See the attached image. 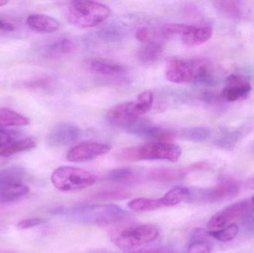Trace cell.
<instances>
[{
  "label": "cell",
  "instance_id": "cell-4",
  "mask_svg": "<svg viewBox=\"0 0 254 253\" xmlns=\"http://www.w3.org/2000/svg\"><path fill=\"white\" fill-rule=\"evenodd\" d=\"M204 64V58L174 56L167 61L166 77L172 83L198 84L202 75Z\"/></svg>",
  "mask_w": 254,
  "mask_h": 253
},
{
  "label": "cell",
  "instance_id": "cell-18",
  "mask_svg": "<svg viewBox=\"0 0 254 253\" xmlns=\"http://www.w3.org/2000/svg\"><path fill=\"white\" fill-rule=\"evenodd\" d=\"M163 52L164 46L161 42L148 41L137 51V59L143 65H152L161 57Z\"/></svg>",
  "mask_w": 254,
  "mask_h": 253
},
{
  "label": "cell",
  "instance_id": "cell-35",
  "mask_svg": "<svg viewBox=\"0 0 254 253\" xmlns=\"http://www.w3.org/2000/svg\"><path fill=\"white\" fill-rule=\"evenodd\" d=\"M12 142V137L8 132L0 130V148Z\"/></svg>",
  "mask_w": 254,
  "mask_h": 253
},
{
  "label": "cell",
  "instance_id": "cell-27",
  "mask_svg": "<svg viewBox=\"0 0 254 253\" xmlns=\"http://www.w3.org/2000/svg\"><path fill=\"white\" fill-rule=\"evenodd\" d=\"M55 83L50 77H41L33 79L25 83V88L40 93H52L55 89Z\"/></svg>",
  "mask_w": 254,
  "mask_h": 253
},
{
  "label": "cell",
  "instance_id": "cell-6",
  "mask_svg": "<svg viewBox=\"0 0 254 253\" xmlns=\"http://www.w3.org/2000/svg\"><path fill=\"white\" fill-rule=\"evenodd\" d=\"M29 192L22 169L17 167L0 169V203L17 202Z\"/></svg>",
  "mask_w": 254,
  "mask_h": 253
},
{
  "label": "cell",
  "instance_id": "cell-34",
  "mask_svg": "<svg viewBox=\"0 0 254 253\" xmlns=\"http://www.w3.org/2000/svg\"><path fill=\"white\" fill-rule=\"evenodd\" d=\"M151 35H152V33H151L150 30L148 29L147 28H140V29L137 30L135 34V37L137 40L143 42V43H146V42L149 41Z\"/></svg>",
  "mask_w": 254,
  "mask_h": 253
},
{
  "label": "cell",
  "instance_id": "cell-14",
  "mask_svg": "<svg viewBox=\"0 0 254 253\" xmlns=\"http://www.w3.org/2000/svg\"><path fill=\"white\" fill-rule=\"evenodd\" d=\"M240 191V187L235 181L225 180L214 187L201 190L200 199L207 203H217L237 197Z\"/></svg>",
  "mask_w": 254,
  "mask_h": 253
},
{
  "label": "cell",
  "instance_id": "cell-7",
  "mask_svg": "<svg viewBox=\"0 0 254 253\" xmlns=\"http://www.w3.org/2000/svg\"><path fill=\"white\" fill-rule=\"evenodd\" d=\"M160 230L152 224H137L121 230L115 237V243L123 250H131L152 243L159 236Z\"/></svg>",
  "mask_w": 254,
  "mask_h": 253
},
{
  "label": "cell",
  "instance_id": "cell-30",
  "mask_svg": "<svg viewBox=\"0 0 254 253\" xmlns=\"http://www.w3.org/2000/svg\"><path fill=\"white\" fill-rule=\"evenodd\" d=\"M129 196L128 192L124 190H104L97 195V198L101 199H113V200H123Z\"/></svg>",
  "mask_w": 254,
  "mask_h": 253
},
{
  "label": "cell",
  "instance_id": "cell-24",
  "mask_svg": "<svg viewBox=\"0 0 254 253\" xmlns=\"http://www.w3.org/2000/svg\"><path fill=\"white\" fill-rule=\"evenodd\" d=\"M28 117L12 111L2 108L0 109V127L10 126H25L29 124Z\"/></svg>",
  "mask_w": 254,
  "mask_h": 253
},
{
  "label": "cell",
  "instance_id": "cell-17",
  "mask_svg": "<svg viewBox=\"0 0 254 253\" xmlns=\"http://www.w3.org/2000/svg\"><path fill=\"white\" fill-rule=\"evenodd\" d=\"M28 28L32 31L43 34H51L59 29L60 22L52 16L43 13H32L26 19Z\"/></svg>",
  "mask_w": 254,
  "mask_h": 253
},
{
  "label": "cell",
  "instance_id": "cell-20",
  "mask_svg": "<svg viewBox=\"0 0 254 253\" xmlns=\"http://www.w3.org/2000/svg\"><path fill=\"white\" fill-rule=\"evenodd\" d=\"M178 136L185 141L201 143L207 141L211 137V131L204 126L185 128L179 131Z\"/></svg>",
  "mask_w": 254,
  "mask_h": 253
},
{
  "label": "cell",
  "instance_id": "cell-23",
  "mask_svg": "<svg viewBox=\"0 0 254 253\" xmlns=\"http://www.w3.org/2000/svg\"><path fill=\"white\" fill-rule=\"evenodd\" d=\"M128 207L134 212H147L164 207V205L161 199L137 198L128 202Z\"/></svg>",
  "mask_w": 254,
  "mask_h": 253
},
{
  "label": "cell",
  "instance_id": "cell-31",
  "mask_svg": "<svg viewBox=\"0 0 254 253\" xmlns=\"http://www.w3.org/2000/svg\"><path fill=\"white\" fill-rule=\"evenodd\" d=\"M216 6L219 10L231 16H238L240 13L238 2L234 1H216Z\"/></svg>",
  "mask_w": 254,
  "mask_h": 253
},
{
  "label": "cell",
  "instance_id": "cell-29",
  "mask_svg": "<svg viewBox=\"0 0 254 253\" xmlns=\"http://www.w3.org/2000/svg\"><path fill=\"white\" fill-rule=\"evenodd\" d=\"M134 176V172L130 168H119L110 171L107 175V179L114 182H126L132 179Z\"/></svg>",
  "mask_w": 254,
  "mask_h": 253
},
{
  "label": "cell",
  "instance_id": "cell-10",
  "mask_svg": "<svg viewBox=\"0 0 254 253\" xmlns=\"http://www.w3.org/2000/svg\"><path fill=\"white\" fill-rule=\"evenodd\" d=\"M252 202L242 201L226 206L211 217L207 223L210 230H219L231 224L236 220L244 219L252 214Z\"/></svg>",
  "mask_w": 254,
  "mask_h": 253
},
{
  "label": "cell",
  "instance_id": "cell-37",
  "mask_svg": "<svg viewBox=\"0 0 254 253\" xmlns=\"http://www.w3.org/2000/svg\"><path fill=\"white\" fill-rule=\"evenodd\" d=\"M133 253H178L173 250L167 248H155V249L146 250V251H138Z\"/></svg>",
  "mask_w": 254,
  "mask_h": 253
},
{
  "label": "cell",
  "instance_id": "cell-32",
  "mask_svg": "<svg viewBox=\"0 0 254 253\" xmlns=\"http://www.w3.org/2000/svg\"><path fill=\"white\" fill-rule=\"evenodd\" d=\"M187 253H212V248L208 242L197 240L191 243Z\"/></svg>",
  "mask_w": 254,
  "mask_h": 253
},
{
  "label": "cell",
  "instance_id": "cell-38",
  "mask_svg": "<svg viewBox=\"0 0 254 253\" xmlns=\"http://www.w3.org/2000/svg\"><path fill=\"white\" fill-rule=\"evenodd\" d=\"M243 222H244L245 226H246V229L249 230V231L252 232L254 233V216L251 215H248L247 217L243 219Z\"/></svg>",
  "mask_w": 254,
  "mask_h": 253
},
{
  "label": "cell",
  "instance_id": "cell-36",
  "mask_svg": "<svg viewBox=\"0 0 254 253\" xmlns=\"http://www.w3.org/2000/svg\"><path fill=\"white\" fill-rule=\"evenodd\" d=\"M15 30V26L13 23L4 19H0V31L4 32H11Z\"/></svg>",
  "mask_w": 254,
  "mask_h": 253
},
{
  "label": "cell",
  "instance_id": "cell-21",
  "mask_svg": "<svg viewBox=\"0 0 254 253\" xmlns=\"http://www.w3.org/2000/svg\"><path fill=\"white\" fill-rule=\"evenodd\" d=\"M35 140L31 138L10 142L7 145L0 148V157H10L17 153L28 151L35 147Z\"/></svg>",
  "mask_w": 254,
  "mask_h": 253
},
{
  "label": "cell",
  "instance_id": "cell-11",
  "mask_svg": "<svg viewBox=\"0 0 254 253\" xmlns=\"http://www.w3.org/2000/svg\"><path fill=\"white\" fill-rule=\"evenodd\" d=\"M124 129L130 135L153 140L154 142H170L175 138L173 132L161 129L152 123L149 119L143 117L131 122Z\"/></svg>",
  "mask_w": 254,
  "mask_h": 253
},
{
  "label": "cell",
  "instance_id": "cell-12",
  "mask_svg": "<svg viewBox=\"0 0 254 253\" xmlns=\"http://www.w3.org/2000/svg\"><path fill=\"white\" fill-rule=\"evenodd\" d=\"M111 150L109 144L98 142H86L73 147L67 153L68 161L74 163L89 161L107 154Z\"/></svg>",
  "mask_w": 254,
  "mask_h": 253
},
{
  "label": "cell",
  "instance_id": "cell-22",
  "mask_svg": "<svg viewBox=\"0 0 254 253\" xmlns=\"http://www.w3.org/2000/svg\"><path fill=\"white\" fill-rule=\"evenodd\" d=\"M189 172L188 167L179 169L158 168V169H151L148 175L151 179L155 181H170L179 179Z\"/></svg>",
  "mask_w": 254,
  "mask_h": 253
},
{
  "label": "cell",
  "instance_id": "cell-15",
  "mask_svg": "<svg viewBox=\"0 0 254 253\" xmlns=\"http://www.w3.org/2000/svg\"><path fill=\"white\" fill-rule=\"evenodd\" d=\"M80 138L78 127L70 123H62L52 128L46 137V142L51 147H64L75 143Z\"/></svg>",
  "mask_w": 254,
  "mask_h": 253
},
{
  "label": "cell",
  "instance_id": "cell-3",
  "mask_svg": "<svg viewBox=\"0 0 254 253\" xmlns=\"http://www.w3.org/2000/svg\"><path fill=\"white\" fill-rule=\"evenodd\" d=\"M182 155V149L170 142H152L128 147L121 152L120 158L127 161L168 160L176 162Z\"/></svg>",
  "mask_w": 254,
  "mask_h": 253
},
{
  "label": "cell",
  "instance_id": "cell-19",
  "mask_svg": "<svg viewBox=\"0 0 254 253\" xmlns=\"http://www.w3.org/2000/svg\"><path fill=\"white\" fill-rule=\"evenodd\" d=\"M75 49V43L71 38L61 37L46 48L45 54L47 57L58 59L71 54Z\"/></svg>",
  "mask_w": 254,
  "mask_h": 253
},
{
  "label": "cell",
  "instance_id": "cell-33",
  "mask_svg": "<svg viewBox=\"0 0 254 253\" xmlns=\"http://www.w3.org/2000/svg\"><path fill=\"white\" fill-rule=\"evenodd\" d=\"M45 221L46 220L41 218H26V219L19 221L17 224V227L19 230H28V229L37 227V226L45 223Z\"/></svg>",
  "mask_w": 254,
  "mask_h": 253
},
{
  "label": "cell",
  "instance_id": "cell-9",
  "mask_svg": "<svg viewBox=\"0 0 254 253\" xmlns=\"http://www.w3.org/2000/svg\"><path fill=\"white\" fill-rule=\"evenodd\" d=\"M73 212L84 221L102 224L119 221L125 214L123 209L113 204L81 206Z\"/></svg>",
  "mask_w": 254,
  "mask_h": 253
},
{
  "label": "cell",
  "instance_id": "cell-41",
  "mask_svg": "<svg viewBox=\"0 0 254 253\" xmlns=\"http://www.w3.org/2000/svg\"><path fill=\"white\" fill-rule=\"evenodd\" d=\"M251 202H252V204L254 206V196L253 197H252V201H251Z\"/></svg>",
  "mask_w": 254,
  "mask_h": 253
},
{
  "label": "cell",
  "instance_id": "cell-2",
  "mask_svg": "<svg viewBox=\"0 0 254 253\" xmlns=\"http://www.w3.org/2000/svg\"><path fill=\"white\" fill-rule=\"evenodd\" d=\"M153 102L152 91H144L134 101L122 102L113 107L107 113V120L111 124L125 129L127 125L150 111Z\"/></svg>",
  "mask_w": 254,
  "mask_h": 253
},
{
  "label": "cell",
  "instance_id": "cell-39",
  "mask_svg": "<svg viewBox=\"0 0 254 253\" xmlns=\"http://www.w3.org/2000/svg\"><path fill=\"white\" fill-rule=\"evenodd\" d=\"M247 187H249V189L254 190V178L251 179L250 181H248Z\"/></svg>",
  "mask_w": 254,
  "mask_h": 253
},
{
  "label": "cell",
  "instance_id": "cell-16",
  "mask_svg": "<svg viewBox=\"0 0 254 253\" xmlns=\"http://www.w3.org/2000/svg\"><path fill=\"white\" fill-rule=\"evenodd\" d=\"M252 90L247 78L237 74H231L226 80V86L221 92V97L229 102L246 99Z\"/></svg>",
  "mask_w": 254,
  "mask_h": 253
},
{
  "label": "cell",
  "instance_id": "cell-25",
  "mask_svg": "<svg viewBox=\"0 0 254 253\" xmlns=\"http://www.w3.org/2000/svg\"><path fill=\"white\" fill-rule=\"evenodd\" d=\"M190 195L189 189L184 187H176L169 190L161 198L164 207L176 206L188 199Z\"/></svg>",
  "mask_w": 254,
  "mask_h": 253
},
{
  "label": "cell",
  "instance_id": "cell-13",
  "mask_svg": "<svg viewBox=\"0 0 254 253\" xmlns=\"http://www.w3.org/2000/svg\"><path fill=\"white\" fill-rule=\"evenodd\" d=\"M85 66L88 71L102 77L121 78L128 73L126 65L104 58H89L85 61Z\"/></svg>",
  "mask_w": 254,
  "mask_h": 253
},
{
  "label": "cell",
  "instance_id": "cell-28",
  "mask_svg": "<svg viewBox=\"0 0 254 253\" xmlns=\"http://www.w3.org/2000/svg\"><path fill=\"white\" fill-rule=\"evenodd\" d=\"M124 33L117 25H107L98 31V36L102 41L115 43L122 40Z\"/></svg>",
  "mask_w": 254,
  "mask_h": 253
},
{
  "label": "cell",
  "instance_id": "cell-1",
  "mask_svg": "<svg viewBox=\"0 0 254 253\" xmlns=\"http://www.w3.org/2000/svg\"><path fill=\"white\" fill-rule=\"evenodd\" d=\"M110 9L95 1H71L65 10V17L71 25L80 28L98 26L110 16Z\"/></svg>",
  "mask_w": 254,
  "mask_h": 253
},
{
  "label": "cell",
  "instance_id": "cell-40",
  "mask_svg": "<svg viewBox=\"0 0 254 253\" xmlns=\"http://www.w3.org/2000/svg\"><path fill=\"white\" fill-rule=\"evenodd\" d=\"M7 4V1H3V0H0V7L6 5Z\"/></svg>",
  "mask_w": 254,
  "mask_h": 253
},
{
  "label": "cell",
  "instance_id": "cell-8",
  "mask_svg": "<svg viewBox=\"0 0 254 253\" xmlns=\"http://www.w3.org/2000/svg\"><path fill=\"white\" fill-rule=\"evenodd\" d=\"M162 34L168 37L180 36L185 45L196 46L208 41L211 38L213 30L211 27L204 24L170 23L163 28Z\"/></svg>",
  "mask_w": 254,
  "mask_h": 253
},
{
  "label": "cell",
  "instance_id": "cell-26",
  "mask_svg": "<svg viewBox=\"0 0 254 253\" xmlns=\"http://www.w3.org/2000/svg\"><path fill=\"white\" fill-rule=\"evenodd\" d=\"M240 229L236 224H231L222 229L216 230H210L207 234L210 237L223 243H228L235 239L238 235Z\"/></svg>",
  "mask_w": 254,
  "mask_h": 253
},
{
  "label": "cell",
  "instance_id": "cell-5",
  "mask_svg": "<svg viewBox=\"0 0 254 253\" xmlns=\"http://www.w3.org/2000/svg\"><path fill=\"white\" fill-rule=\"evenodd\" d=\"M96 181V177L92 172L73 166L58 167L51 176L54 187L62 192L83 190L93 185Z\"/></svg>",
  "mask_w": 254,
  "mask_h": 253
}]
</instances>
